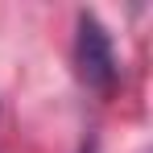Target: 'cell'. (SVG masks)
Returning <instances> with one entry per match:
<instances>
[{"mask_svg": "<svg viewBox=\"0 0 153 153\" xmlns=\"http://www.w3.org/2000/svg\"><path fill=\"white\" fill-rule=\"evenodd\" d=\"M83 153H95V145H87V149H83Z\"/></svg>", "mask_w": 153, "mask_h": 153, "instance_id": "7a4b0ae2", "label": "cell"}, {"mask_svg": "<svg viewBox=\"0 0 153 153\" xmlns=\"http://www.w3.org/2000/svg\"><path fill=\"white\" fill-rule=\"evenodd\" d=\"M75 71L100 95L116 87V50H112L108 29L91 13H79V25H75Z\"/></svg>", "mask_w": 153, "mask_h": 153, "instance_id": "6da1fadb", "label": "cell"}]
</instances>
